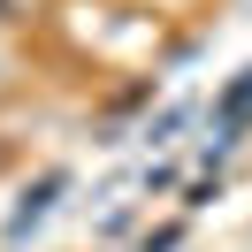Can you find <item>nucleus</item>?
I'll return each mask as SVG.
<instances>
[{
	"mask_svg": "<svg viewBox=\"0 0 252 252\" xmlns=\"http://www.w3.org/2000/svg\"><path fill=\"white\" fill-rule=\"evenodd\" d=\"M62 184H69V176H62V168H54V176H38V191H31V199H23V206H16V214H8V237H31V229H38V221H46V206H54V199H62Z\"/></svg>",
	"mask_w": 252,
	"mask_h": 252,
	"instance_id": "1",
	"label": "nucleus"
},
{
	"mask_svg": "<svg viewBox=\"0 0 252 252\" xmlns=\"http://www.w3.org/2000/svg\"><path fill=\"white\" fill-rule=\"evenodd\" d=\"M8 84H16V46L0 38V92H8Z\"/></svg>",
	"mask_w": 252,
	"mask_h": 252,
	"instance_id": "2",
	"label": "nucleus"
}]
</instances>
